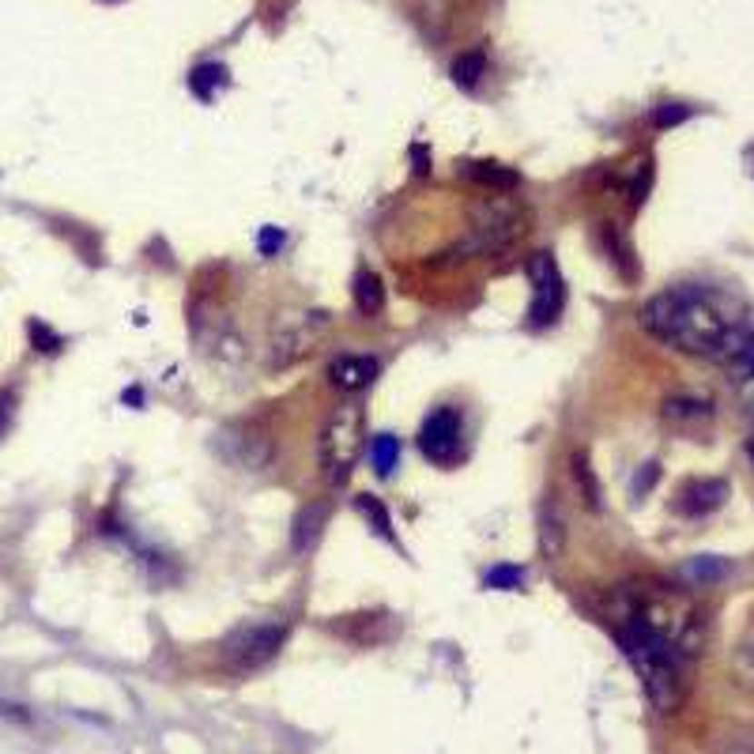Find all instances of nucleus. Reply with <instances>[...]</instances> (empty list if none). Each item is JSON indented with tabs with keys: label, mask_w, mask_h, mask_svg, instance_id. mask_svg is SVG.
<instances>
[{
	"label": "nucleus",
	"mask_w": 754,
	"mask_h": 754,
	"mask_svg": "<svg viewBox=\"0 0 754 754\" xmlns=\"http://www.w3.org/2000/svg\"><path fill=\"white\" fill-rule=\"evenodd\" d=\"M645 332L687 351V355L728 362L750 336L743 313L717 291L706 287H671L641 306Z\"/></svg>",
	"instance_id": "nucleus-1"
},
{
	"label": "nucleus",
	"mask_w": 754,
	"mask_h": 754,
	"mask_svg": "<svg viewBox=\"0 0 754 754\" xmlns=\"http://www.w3.org/2000/svg\"><path fill=\"white\" fill-rule=\"evenodd\" d=\"M619 645L630 657L634 671L641 675V687L652 698V706L660 713H671L679 701H683L687 679H683V660L687 652L675 641H668L660 630H652L645 619H638L634 611L622 615V630H619Z\"/></svg>",
	"instance_id": "nucleus-2"
},
{
	"label": "nucleus",
	"mask_w": 754,
	"mask_h": 754,
	"mask_svg": "<svg viewBox=\"0 0 754 754\" xmlns=\"http://www.w3.org/2000/svg\"><path fill=\"white\" fill-rule=\"evenodd\" d=\"M362 445H366V419H362V408L355 404H343L329 415L321 431V441H317V461H321V475L329 480L332 487L347 483V475L355 471L359 457H362Z\"/></svg>",
	"instance_id": "nucleus-3"
},
{
	"label": "nucleus",
	"mask_w": 754,
	"mask_h": 754,
	"mask_svg": "<svg viewBox=\"0 0 754 754\" xmlns=\"http://www.w3.org/2000/svg\"><path fill=\"white\" fill-rule=\"evenodd\" d=\"M528 272V283H532V306H528V329H551L559 317H562V306H566V283H562V272L555 264V257L540 249V253L528 257L524 264Z\"/></svg>",
	"instance_id": "nucleus-4"
},
{
	"label": "nucleus",
	"mask_w": 754,
	"mask_h": 754,
	"mask_svg": "<svg viewBox=\"0 0 754 754\" xmlns=\"http://www.w3.org/2000/svg\"><path fill=\"white\" fill-rule=\"evenodd\" d=\"M287 641V626L283 622H249L223 641V660L234 671H257L275 660V652Z\"/></svg>",
	"instance_id": "nucleus-5"
},
{
	"label": "nucleus",
	"mask_w": 754,
	"mask_h": 754,
	"mask_svg": "<svg viewBox=\"0 0 754 754\" xmlns=\"http://www.w3.org/2000/svg\"><path fill=\"white\" fill-rule=\"evenodd\" d=\"M521 231H524V212L510 196H498L491 204L475 208L471 238L464 249H471V253H498V249H510L521 238Z\"/></svg>",
	"instance_id": "nucleus-6"
},
{
	"label": "nucleus",
	"mask_w": 754,
	"mask_h": 754,
	"mask_svg": "<svg viewBox=\"0 0 754 754\" xmlns=\"http://www.w3.org/2000/svg\"><path fill=\"white\" fill-rule=\"evenodd\" d=\"M419 452L438 468L464 461V419L457 408H434L419 426Z\"/></svg>",
	"instance_id": "nucleus-7"
},
{
	"label": "nucleus",
	"mask_w": 754,
	"mask_h": 754,
	"mask_svg": "<svg viewBox=\"0 0 754 754\" xmlns=\"http://www.w3.org/2000/svg\"><path fill=\"white\" fill-rule=\"evenodd\" d=\"M324 324H329V313H321V310L280 317V324H275V332H272V366L283 370L298 359H306L317 343V336L324 332Z\"/></svg>",
	"instance_id": "nucleus-8"
},
{
	"label": "nucleus",
	"mask_w": 754,
	"mask_h": 754,
	"mask_svg": "<svg viewBox=\"0 0 754 754\" xmlns=\"http://www.w3.org/2000/svg\"><path fill=\"white\" fill-rule=\"evenodd\" d=\"M219 449H223V457L238 464V468H249V471H257L272 461V441L257 431V426H231V431H223L219 434Z\"/></svg>",
	"instance_id": "nucleus-9"
},
{
	"label": "nucleus",
	"mask_w": 754,
	"mask_h": 754,
	"mask_svg": "<svg viewBox=\"0 0 754 754\" xmlns=\"http://www.w3.org/2000/svg\"><path fill=\"white\" fill-rule=\"evenodd\" d=\"M377 373H382V362H377L373 355H340V359L329 366L332 385H340V389H347V392L366 389Z\"/></svg>",
	"instance_id": "nucleus-10"
},
{
	"label": "nucleus",
	"mask_w": 754,
	"mask_h": 754,
	"mask_svg": "<svg viewBox=\"0 0 754 754\" xmlns=\"http://www.w3.org/2000/svg\"><path fill=\"white\" fill-rule=\"evenodd\" d=\"M728 487L720 480H694L683 487V494H679V510H683L687 517H701V513H713L720 501H724Z\"/></svg>",
	"instance_id": "nucleus-11"
},
{
	"label": "nucleus",
	"mask_w": 754,
	"mask_h": 754,
	"mask_svg": "<svg viewBox=\"0 0 754 754\" xmlns=\"http://www.w3.org/2000/svg\"><path fill=\"white\" fill-rule=\"evenodd\" d=\"M461 174L464 178H471L475 185H487V189H498V193H506V189H517L521 185V174L513 166H501V163H461Z\"/></svg>",
	"instance_id": "nucleus-12"
},
{
	"label": "nucleus",
	"mask_w": 754,
	"mask_h": 754,
	"mask_svg": "<svg viewBox=\"0 0 754 754\" xmlns=\"http://www.w3.org/2000/svg\"><path fill=\"white\" fill-rule=\"evenodd\" d=\"M324 517H329V506H306L298 517H294V524H291V551H298V555H306V551L317 543V536H321V524H324Z\"/></svg>",
	"instance_id": "nucleus-13"
},
{
	"label": "nucleus",
	"mask_w": 754,
	"mask_h": 754,
	"mask_svg": "<svg viewBox=\"0 0 754 754\" xmlns=\"http://www.w3.org/2000/svg\"><path fill=\"white\" fill-rule=\"evenodd\" d=\"M351 294H355V306H359V313H366V317L382 313V306H385V283H382V275L370 272V268H359V272H355V283H351Z\"/></svg>",
	"instance_id": "nucleus-14"
},
{
	"label": "nucleus",
	"mask_w": 754,
	"mask_h": 754,
	"mask_svg": "<svg viewBox=\"0 0 754 754\" xmlns=\"http://www.w3.org/2000/svg\"><path fill=\"white\" fill-rule=\"evenodd\" d=\"M226 84H231V75H226V68H223V64H215V61H208V64H196V68H193V75H189V91L200 98V103H212L215 91H219V87H226Z\"/></svg>",
	"instance_id": "nucleus-15"
},
{
	"label": "nucleus",
	"mask_w": 754,
	"mask_h": 754,
	"mask_svg": "<svg viewBox=\"0 0 754 754\" xmlns=\"http://www.w3.org/2000/svg\"><path fill=\"white\" fill-rule=\"evenodd\" d=\"M483 72H487V54H483V49H468V54H461L457 61H452V68H449L452 84H457V87H464V91L480 87Z\"/></svg>",
	"instance_id": "nucleus-16"
},
{
	"label": "nucleus",
	"mask_w": 754,
	"mask_h": 754,
	"mask_svg": "<svg viewBox=\"0 0 754 754\" xmlns=\"http://www.w3.org/2000/svg\"><path fill=\"white\" fill-rule=\"evenodd\" d=\"M370 461H373V471L382 475V480H389V475L396 471V464H400V441H396V434H377L373 445H370Z\"/></svg>",
	"instance_id": "nucleus-17"
},
{
	"label": "nucleus",
	"mask_w": 754,
	"mask_h": 754,
	"mask_svg": "<svg viewBox=\"0 0 754 754\" xmlns=\"http://www.w3.org/2000/svg\"><path fill=\"white\" fill-rule=\"evenodd\" d=\"M355 510L370 521V528H373L377 536L392 540V517H389V510L382 506V498H373V494H355Z\"/></svg>",
	"instance_id": "nucleus-18"
},
{
	"label": "nucleus",
	"mask_w": 754,
	"mask_h": 754,
	"mask_svg": "<svg viewBox=\"0 0 754 754\" xmlns=\"http://www.w3.org/2000/svg\"><path fill=\"white\" fill-rule=\"evenodd\" d=\"M483 585L487 589H494V592H517L521 585H524V570L521 566H491L487 573H483Z\"/></svg>",
	"instance_id": "nucleus-19"
},
{
	"label": "nucleus",
	"mask_w": 754,
	"mask_h": 754,
	"mask_svg": "<svg viewBox=\"0 0 754 754\" xmlns=\"http://www.w3.org/2000/svg\"><path fill=\"white\" fill-rule=\"evenodd\" d=\"M27 336H31V347L35 351H42V355H57V351L64 347V340H61V332H54L49 329L45 321H27Z\"/></svg>",
	"instance_id": "nucleus-20"
},
{
	"label": "nucleus",
	"mask_w": 754,
	"mask_h": 754,
	"mask_svg": "<svg viewBox=\"0 0 754 754\" xmlns=\"http://www.w3.org/2000/svg\"><path fill=\"white\" fill-rule=\"evenodd\" d=\"M664 415L668 419H675V422H687V419H709L713 412H709V404L706 400H668L664 404Z\"/></svg>",
	"instance_id": "nucleus-21"
},
{
	"label": "nucleus",
	"mask_w": 754,
	"mask_h": 754,
	"mask_svg": "<svg viewBox=\"0 0 754 754\" xmlns=\"http://www.w3.org/2000/svg\"><path fill=\"white\" fill-rule=\"evenodd\" d=\"M694 585H709V581H720V577L728 573V566L720 559H694L687 570H683Z\"/></svg>",
	"instance_id": "nucleus-22"
},
{
	"label": "nucleus",
	"mask_w": 754,
	"mask_h": 754,
	"mask_svg": "<svg viewBox=\"0 0 754 754\" xmlns=\"http://www.w3.org/2000/svg\"><path fill=\"white\" fill-rule=\"evenodd\" d=\"M573 471H577V480H581L585 501H589L592 510H600V483H596V475H592L589 461H585V452H577V457H573Z\"/></svg>",
	"instance_id": "nucleus-23"
},
{
	"label": "nucleus",
	"mask_w": 754,
	"mask_h": 754,
	"mask_svg": "<svg viewBox=\"0 0 754 754\" xmlns=\"http://www.w3.org/2000/svg\"><path fill=\"white\" fill-rule=\"evenodd\" d=\"M540 521H543V551L547 555H559V547H562V524L555 521V513H551V506H543V513H540Z\"/></svg>",
	"instance_id": "nucleus-24"
},
{
	"label": "nucleus",
	"mask_w": 754,
	"mask_h": 754,
	"mask_svg": "<svg viewBox=\"0 0 754 754\" xmlns=\"http://www.w3.org/2000/svg\"><path fill=\"white\" fill-rule=\"evenodd\" d=\"M283 242H287V234L280 231V226H261L257 231V249H261V257H275L283 249Z\"/></svg>",
	"instance_id": "nucleus-25"
},
{
	"label": "nucleus",
	"mask_w": 754,
	"mask_h": 754,
	"mask_svg": "<svg viewBox=\"0 0 754 754\" xmlns=\"http://www.w3.org/2000/svg\"><path fill=\"white\" fill-rule=\"evenodd\" d=\"M15 404H19V396L12 389H0V438H8L12 431V422H15Z\"/></svg>",
	"instance_id": "nucleus-26"
},
{
	"label": "nucleus",
	"mask_w": 754,
	"mask_h": 754,
	"mask_svg": "<svg viewBox=\"0 0 754 754\" xmlns=\"http://www.w3.org/2000/svg\"><path fill=\"white\" fill-rule=\"evenodd\" d=\"M687 117H690V110H687V106H679V103H664L657 114H652V121H657V129H671V124L687 121Z\"/></svg>",
	"instance_id": "nucleus-27"
},
{
	"label": "nucleus",
	"mask_w": 754,
	"mask_h": 754,
	"mask_svg": "<svg viewBox=\"0 0 754 754\" xmlns=\"http://www.w3.org/2000/svg\"><path fill=\"white\" fill-rule=\"evenodd\" d=\"M657 475H660V468H657V464H645V468H641V475H638V483H634V494H645L652 483H657Z\"/></svg>",
	"instance_id": "nucleus-28"
},
{
	"label": "nucleus",
	"mask_w": 754,
	"mask_h": 754,
	"mask_svg": "<svg viewBox=\"0 0 754 754\" xmlns=\"http://www.w3.org/2000/svg\"><path fill=\"white\" fill-rule=\"evenodd\" d=\"M124 404H144V389H124Z\"/></svg>",
	"instance_id": "nucleus-29"
},
{
	"label": "nucleus",
	"mask_w": 754,
	"mask_h": 754,
	"mask_svg": "<svg viewBox=\"0 0 754 754\" xmlns=\"http://www.w3.org/2000/svg\"><path fill=\"white\" fill-rule=\"evenodd\" d=\"M415 174H426V147H415Z\"/></svg>",
	"instance_id": "nucleus-30"
}]
</instances>
